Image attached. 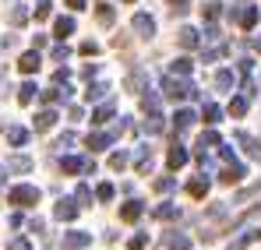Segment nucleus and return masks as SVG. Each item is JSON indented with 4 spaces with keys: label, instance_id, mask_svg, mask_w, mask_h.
Returning a JSON list of instances; mask_svg holds the SVG:
<instances>
[{
    "label": "nucleus",
    "instance_id": "nucleus-14",
    "mask_svg": "<svg viewBox=\"0 0 261 250\" xmlns=\"http://www.w3.org/2000/svg\"><path fill=\"white\" fill-rule=\"evenodd\" d=\"M85 162H88V159H78V155H67V159H60V169L74 176V173H85Z\"/></svg>",
    "mask_w": 261,
    "mask_h": 250
},
{
    "label": "nucleus",
    "instance_id": "nucleus-26",
    "mask_svg": "<svg viewBox=\"0 0 261 250\" xmlns=\"http://www.w3.org/2000/svg\"><path fill=\"white\" fill-rule=\"evenodd\" d=\"M194 71V64L187 60V57H180V60H173V78H187Z\"/></svg>",
    "mask_w": 261,
    "mask_h": 250
},
{
    "label": "nucleus",
    "instance_id": "nucleus-28",
    "mask_svg": "<svg viewBox=\"0 0 261 250\" xmlns=\"http://www.w3.org/2000/svg\"><path fill=\"white\" fill-rule=\"evenodd\" d=\"M244 113H247V95L229 99V117H244Z\"/></svg>",
    "mask_w": 261,
    "mask_h": 250
},
{
    "label": "nucleus",
    "instance_id": "nucleus-2",
    "mask_svg": "<svg viewBox=\"0 0 261 250\" xmlns=\"http://www.w3.org/2000/svg\"><path fill=\"white\" fill-rule=\"evenodd\" d=\"M11 205H21V208H29V205H36L39 201V190L32 187V183H18V187H11Z\"/></svg>",
    "mask_w": 261,
    "mask_h": 250
},
{
    "label": "nucleus",
    "instance_id": "nucleus-15",
    "mask_svg": "<svg viewBox=\"0 0 261 250\" xmlns=\"http://www.w3.org/2000/svg\"><path fill=\"white\" fill-rule=\"evenodd\" d=\"M18 67H21L25 74H36V71H39V53H36V49H32V53H25V57L18 60Z\"/></svg>",
    "mask_w": 261,
    "mask_h": 250
},
{
    "label": "nucleus",
    "instance_id": "nucleus-40",
    "mask_svg": "<svg viewBox=\"0 0 261 250\" xmlns=\"http://www.w3.org/2000/svg\"><path fill=\"white\" fill-rule=\"evenodd\" d=\"M170 250H191V240L176 233V236H170Z\"/></svg>",
    "mask_w": 261,
    "mask_h": 250
},
{
    "label": "nucleus",
    "instance_id": "nucleus-18",
    "mask_svg": "<svg viewBox=\"0 0 261 250\" xmlns=\"http://www.w3.org/2000/svg\"><path fill=\"white\" fill-rule=\"evenodd\" d=\"M187 194H191V198H205V194H208V180H205V176L191 180V183H187Z\"/></svg>",
    "mask_w": 261,
    "mask_h": 250
},
{
    "label": "nucleus",
    "instance_id": "nucleus-20",
    "mask_svg": "<svg viewBox=\"0 0 261 250\" xmlns=\"http://www.w3.org/2000/svg\"><path fill=\"white\" fill-rule=\"evenodd\" d=\"M36 92H39L36 85H32V81H25L21 88H18V102H21V106H29V102L36 99Z\"/></svg>",
    "mask_w": 261,
    "mask_h": 250
},
{
    "label": "nucleus",
    "instance_id": "nucleus-12",
    "mask_svg": "<svg viewBox=\"0 0 261 250\" xmlns=\"http://www.w3.org/2000/svg\"><path fill=\"white\" fill-rule=\"evenodd\" d=\"M141 211H145L141 201H127V205L120 208V218H124V222H138V218H141Z\"/></svg>",
    "mask_w": 261,
    "mask_h": 250
},
{
    "label": "nucleus",
    "instance_id": "nucleus-49",
    "mask_svg": "<svg viewBox=\"0 0 261 250\" xmlns=\"http://www.w3.org/2000/svg\"><path fill=\"white\" fill-rule=\"evenodd\" d=\"M170 4H173V14H184L187 11V0H170Z\"/></svg>",
    "mask_w": 261,
    "mask_h": 250
},
{
    "label": "nucleus",
    "instance_id": "nucleus-46",
    "mask_svg": "<svg viewBox=\"0 0 261 250\" xmlns=\"http://www.w3.org/2000/svg\"><path fill=\"white\" fill-rule=\"evenodd\" d=\"M219 155H222V162H237V155H233V148H226V145L219 148Z\"/></svg>",
    "mask_w": 261,
    "mask_h": 250
},
{
    "label": "nucleus",
    "instance_id": "nucleus-52",
    "mask_svg": "<svg viewBox=\"0 0 261 250\" xmlns=\"http://www.w3.org/2000/svg\"><path fill=\"white\" fill-rule=\"evenodd\" d=\"M254 49H258V53H261V36H258V39H254Z\"/></svg>",
    "mask_w": 261,
    "mask_h": 250
},
{
    "label": "nucleus",
    "instance_id": "nucleus-41",
    "mask_svg": "<svg viewBox=\"0 0 261 250\" xmlns=\"http://www.w3.org/2000/svg\"><path fill=\"white\" fill-rule=\"evenodd\" d=\"M49 11H53V0H39V7H36V18L43 21V18H49Z\"/></svg>",
    "mask_w": 261,
    "mask_h": 250
},
{
    "label": "nucleus",
    "instance_id": "nucleus-9",
    "mask_svg": "<svg viewBox=\"0 0 261 250\" xmlns=\"http://www.w3.org/2000/svg\"><path fill=\"white\" fill-rule=\"evenodd\" d=\"M176 42L184 49H194V46H201V36H198V29H180L176 32Z\"/></svg>",
    "mask_w": 261,
    "mask_h": 250
},
{
    "label": "nucleus",
    "instance_id": "nucleus-34",
    "mask_svg": "<svg viewBox=\"0 0 261 250\" xmlns=\"http://www.w3.org/2000/svg\"><path fill=\"white\" fill-rule=\"evenodd\" d=\"M163 117H159V113H148V120H145V130H148V134H159V130H163Z\"/></svg>",
    "mask_w": 261,
    "mask_h": 250
},
{
    "label": "nucleus",
    "instance_id": "nucleus-7",
    "mask_svg": "<svg viewBox=\"0 0 261 250\" xmlns=\"http://www.w3.org/2000/svg\"><path fill=\"white\" fill-rule=\"evenodd\" d=\"M187 159H191V152H187L184 145H173V148H170V155H166V162H170V169L187 166Z\"/></svg>",
    "mask_w": 261,
    "mask_h": 250
},
{
    "label": "nucleus",
    "instance_id": "nucleus-45",
    "mask_svg": "<svg viewBox=\"0 0 261 250\" xmlns=\"http://www.w3.org/2000/svg\"><path fill=\"white\" fill-rule=\"evenodd\" d=\"M82 53H85V57H95V53H99V46L88 39V42H82Z\"/></svg>",
    "mask_w": 261,
    "mask_h": 250
},
{
    "label": "nucleus",
    "instance_id": "nucleus-21",
    "mask_svg": "<svg viewBox=\"0 0 261 250\" xmlns=\"http://www.w3.org/2000/svg\"><path fill=\"white\" fill-rule=\"evenodd\" d=\"M53 124H57V113H53V109H43V113L36 117V130H49Z\"/></svg>",
    "mask_w": 261,
    "mask_h": 250
},
{
    "label": "nucleus",
    "instance_id": "nucleus-6",
    "mask_svg": "<svg viewBox=\"0 0 261 250\" xmlns=\"http://www.w3.org/2000/svg\"><path fill=\"white\" fill-rule=\"evenodd\" d=\"M53 215L60 218V222H71V218H78V201H71V198H64L57 208H53Z\"/></svg>",
    "mask_w": 261,
    "mask_h": 250
},
{
    "label": "nucleus",
    "instance_id": "nucleus-43",
    "mask_svg": "<svg viewBox=\"0 0 261 250\" xmlns=\"http://www.w3.org/2000/svg\"><path fill=\"white\" fill-rule=\"evenodd\" d=\"M49 57L60 64V60H67V57H71V49H67V46H53V53H49Z\"/></svg>",
    "mask_w": 261,
    "mask_h": 250
},
{
    "label": "nucleus",
    "instance_id": "nucleus-5",
    "mask_svg": "<svg viewBox=\"0 0 261 250\" xmlns=\"http://www.w3.org/2000/svg\"><path fill=\"white\" fill-rule=\"evenodd\" d=\"M130 29L141 36V39H152L155 36V21L148 18V14H134V21H130Z\"/></svg>",
    "mask_w": 261,
    "mask_h": 250
},
{
    "label": "nucleus",
    "instance_id": "nucleus-32",
    "mask_svg": "<svg viewBox=\"0 0 261 250\" xmlns=\"http://www.w3.org/2000/svg\"><path fill=\"white\" fill-rule=\"evenodd\" d=\"M95 18H99V25H113V18H117V14H113V7H110V4H99Z\"/></svg>",
    "mask_w": 261,
    "mask_h": 250
},
{
    "label": "nucleus",
    "instance_id": "nucleus-13",
    "mask_svg": "<svg viewBox=\"0 0 261 250\" xmlns=\"http://www.w3.org/2000/svg\"><path fill=\"white\" fill-rule=\"evenodd\" d=\"M194 120H198V113H194V109H176L173 127H176V130H187V127L194 124Z\"/></svg>",
    "mask_w": 261,
    "mask_h": 250
},
{
    "label": "nucleus",
    "instance_id": "nucleus-23",
    "mask_svg": "<svg viewBox=\"0 0 261 250\" xmlns=\"http://www.w3.org/2000/svg\"><path fill=\"white\" fill-rule=\"evenodd\" d=\"M201 14H205V21H208V25H216V18L222 14V4H216V0H208V4L201 7Z\"/></svg>",
    "mask_w": 261,
    "mask_h": 250
},
{
    "label": "nucleus",
    "instance_id": "nucleus-38",
    "mask_svg": "<svg viewBox=\"0 0 261 250\" xmlns=\"http://www.w3.org/2000/svg\"><path fill=\"white\" fill-rule=\"evenodd\" d=\"M25 21H29V11H25V7L18 4V7L11 11V25H25Z\"/></svg>",
    "mask_w": 261,
    "mask_h": 250
},
{
    "label": "nucleus",
    "instance_id": "nucleus-33",
    "mask_svg": "<svg viewBox=\"0 0 261 250\" xmlns=\"http://www.w3.org/2000/svg\"><path fill=\"white\" fill-rule=\"evenodd\" d=\"M106 92H110V85H88V92H85V99L88 102H95V99H102V95H106Z\"/></svg>",
    "mask_w": 261,
    "mask_h": 250
},
{
    "label": "nucleus",
    "instance_id": "nucleus-22",
    "mask_svg": "<svg viewBox=\"0 0 261 250\" xmlns=\"http://www.w3.org/2000/svg\"><path fill=\"white\" fill-rule=\"evenodd\" d=\"M152 215H155V218H163V222H170V218H176V215H180V208L166 201V205H159V208L152 211Z\"/></svg>",
    "mask_w": 261,
    "mask_h": 250
},
{
    "label": "nucleus",
    "instance_id": "nucleus-42",
    "mask_svg": "<svg viewBox=\"0 0 261 250\" xmlns=\"http://www.w3.org/2000/svg\"><path fill=\"white\" fill-rule=\"evenodd\" d=\"M145 243H148V236H145V233H138V236H130L127 250H145Z\"/></svg>",
    "mask_w": 261,
    "mask_h": 250
},
{
    "label": "nucleus",
    "instance_id": "nucleus-19",
    "mask_svg": "<svg viewBox=\"0 0 261 250\" xmlns=\"http://www.w3.org/2000/svg\"><path fill=\"white\" fill-rule=\"evenodd\" d=\"M106 120H113V102H102V106L92 113V124H106Z\"/></svg>",
    "mask_w": 261,
    "mask_h": 250
},
{
    "label": "nucleus",
    "instance_id": "nucleus-48",
    "mask_svg": "<svg viewBox=\"0 0 261 250\" xmlns=\"http://www.w3.org/2000/svg\"><path fill=\"white\" fill-rule=\"evenodd\" d=\"M95 74H99V67H95V64H88L85 71H82V78H88V81H92V78H95Z\"/></svg>",
    "mask_w": 261,
    "mask_h": 250
},
{
    "label": "nucleus",
    "instance_id": "nucleus-50",
    "mask_svg": "<svg viewBox=\"0 0 261 250\" xmlns=\"http://www.w3.org/2000/svg\"><path fill=\"white\" fill-rule=\"evenodd\" d=\"M11 250H32V247H29V240H11Z\"/></svg>",
    "mask_w": 261,
    "mask_h": 250
},
{
    "label": "nucleus",
    "instance_id": "nucleus-29",
    "mask_svg": "<svg viewBox=\"0 0 261 250\" xmlns=\"http://www.w3.org/2000/svg\"><path fill=\"white\" fill-rule=\"evenodd\" d=\"M7 169H11V173H29V169H32V159H25V155H14V159L7 162Z\"/></svg>",
    "mask_w": 261,
    "mask_h": 250
},
{
    "label": "nucleus",
    "instance_id": "nucleus-37",
    "mask_svg": "<svg viewBox=\"0 0 261 250\" xmlns=\"http://www.w3.org/2000/svg\"><path fill=\"white\" fill-rule=\"evenodd\" d=\"M74 201H78V208H82V205H92V190H88L85 183H82V187L74 190Z\"/></svg>",
    "mask_w": 261,
    "mask_h": 250
},
{
    "label": "nucleus",
    "instance_id": "nucleus-44",
    "mask_svg": "<svg viewBox=\"0 0 261 250\" xmlns=\"http://www.w3.org/2000/svg\"><path fill=\"white\" fill-rule=\"evenodd\" d=\"M74 141H78V137H74V134H71V130H67V134H64V137H60V141H57V148H60V152H64V148H71V145H74Z\"/></svg>",
    "mask_w": 261,
    "mask_h": 250
},
{
    "label": "nucleus",
    "instance_id": "nucleus-24",
    "mask_svg": "<svg viewBox=\"0 0 261 250\" xmlns=\"http://www.w3.org/2000/svg\"><path fill=\"white\" fill-rule=\"evenodd\" d=\"M222 145V137H219V130H205L201 137H198V148H216Z\"/></svg>",
    "mask_w": 261,
    "mask_h": 250
},
{
    "label": "nucleus",
    "instance_id": "nucleus-36",
    "mask_svg": "<svg viewBox=\"0 0 261 250\" xmlns=\"http://www.w3.org/2000/svg\"><path fill=\"white\" fill-rule=\"evenodd\" d=\"M127 159H130L127 152H113V155H110V169H124V166H127Z\"/></svg>",
    "mask_w": 261,
    "mask_h": 250
},
{
    "label": "nucleus",
    "instance_id": "nucleus-53",
    "mask_svg": "<svg viewBox=\"0 0 261 250\" xmlns=\"http://www.w3.org/2000/svg\"><path fill=\"white\" fill-rule=\"evenodd\" d=\"M127 4H130V0H127Z\"/></svg>",
    "mask_w": 261,
    "mask_h": 250
},
{
    "label": "nucleus",
    "instance_id": "nucleus-10",
    "mask_svg": "<svg viewBox=\"0 0 261 250\" xmlns=\"http://www.w3.org/2000/svg\"><path fill=\"white\" fill-rule=\"evenodd\" d=\"M92 243V233H67L64 236V247L67 250H82V247H88Z\"/></svg>",
    "mask_w": 261,
    "mask_h": 250
},
{
    "label": "nucleus",
    "instance_id": "nucleus-8",
    "mask_svg": "<svg viewBox=\"0 0 261 250\" xmlns=\"http://www.w3.org/2000/svg\"><path fill=\"white\" fill-rule=\"evenodd\" d=\"M254 240H261V226H258V229H251V233H244L240 240H229V243H226V250H247Z\"/></svg>",
    "mask_w": 261,
    "mask_h": 250
},
{
    "label": "nucleus",
    "instance_id": "nucleus-35",
    "mask_svg": "<svg viewBox=\"0 0 261 250\" xmlns=\"http://www.w3.org/2000/svg\"><path fill=\"white\" fill-rule=\"evenodd\" d=\"M113 194H117V190H113V183H99V187H95V198H99L102 205H106V201H113Z\"/></svg>",
    "mask_w": 261,
    "mask_h": 250
},
{
    "label": "nucleus",
    "instance_id": "nucleus-17",
    "mask_svg": "<svg viewBox=\"0 0 261 250\" xmlns=\"http://www.w3.org/2000/svg\"><path fill=\"white\" fill-rule=\"evenodd\" d=\"M7 141H11L14 148H21V145L29 141V130H25V127H7Z\"/></svg>",
    "mask_w": 261,
    "mask_h": 250
},
{
    "label": "nucleus",
    "instance_id": "nucleus-51",
    "mask_svg": "<svg viewBox=\"0 0 261 250\" xmlns=\"http://www.w3.org/2000/svg\"><path fill=\"white\" fill-rule=\"evenodd\" d=\"M67 7H74V11H82V7H85V0H67Z\"/></svg>",
    "mask_w": 261,
    "mask_h": 250
},
{
    "label": "nucleus",
    "instance_id": "nucleus-4",
    "mask_svg": "<svg viewBox=\"0 0 261 250\" xmlns=\"http://www.w3.org/2000/svg\"><path fill=\"white\" fill-rule=\"evenodd\" d=\"M244 176H247V166H244V162H226L222 176H219V183H240Z\"/></svg>",
    "mask_w": 261,
    "mask_h": 250
},
{
    "label": "nucleus",
    "instance_id": "nucleus-3",
    "mask_svg": "<svg viewBox=\"0 0 261 250\" xmlns=\"http://www.w3.org/2000/svg\"><path fill=\"white\" fill-rule=\"evenodd\" d=\"M233 18H237L240 29H254V25H258V7H254V4H237V7H233Z\"/></svg>",
    "mask_w": 261,
    "mask_h": 250
},
{
    "label": "nucleus",
    "instance_id": "nucleus-27",
    "mask_svg": "<svg viewBox=\"0 0 261 250\" xmlns=\"http://www.w3.org/2000/svg\"><path fill=\"white\" fill-rule=\"evenodd\" d=\"M141 109H145V113H159V95H155V92H145V95H141Z\"/></svg>",
    "mask_w": 261,
    "mask_h": 250
},
{
    "label": "nucleus",
    "instance_id": "nucleus-39",
    "mask_svg": "<svg viewBox=\"0 0 261 250\" xmlns=\"http://www.w3.org/2000/svg\"><path fill=\"white\" fill-rule=\"evenodd\" d=\"M173 187H176V180H173V176H163V180H155V190H159V194H170Z\"/></svg>",
    "mask_w": 261,
    "mask_h": 250
},
{
    "label": "nucleus",
    "instance_id": "nucleus-25",
    "mask_svg": "<svg viewBox=\"0 0 261 250\" xmlns=\"http://www.w3.org/2000/svg\"><path fill=\"white\" fill-rule=\"evenodd\" d=\"M134 166H138V173H148V169H152V152H148V148H138Z\"/></svg>",
    "mask_w": 261,
    "mask_h": 250
},
{
    "label": "nucleus",
    "instance_id": "nucleus-47",
    "mask_svg": "<svg viewBox=\"0 0 261 250\" xmlns=\"http://www.w3.org/2000/svg\"><path fill=\"white\" fill-rule=\"evenodd\" d=\"M251 67H254V60H251V57H244V60H240V74H251Z\"/></svg>",
    "mask_w": 261,
    "mask_h": 250
},
{
    "label": "nucleus",
    "instance_id": "nucleus-11",
    "mask_svg": "<svg viewBox=\"0 0 261 250\" xmlns=\"http://www.w3.org/2000/svg\"><path fill=\"white\" fill-rule=\"evenodd\" d=\"M237 141L247 148V155H251V159H261V141H254V137H251V134H244V130H237Z\"/></svg>",
    "mask_w": 261,
    "mask_h": 250
},
{
    "label": "nucleus",
    "instance_id": "nucleus-1",
    "mask_svg": "<svg viewBox=\"0 0 261 250\" xmlns=\"http://www.w3.org/2000/svg\"><path fill=\"white\" fill-rule=\"evenodd\" d=\"M163 95H166V99H198V88H194V85L187 81V78H173V74H170V78H163Z\"/></svg>",
    "mask_w": 261,
    "mask_h": 250
},
{
    "label": "nucleus",
    "instance_id": "nucleus-30",
    "mask_svg": "<svg viewBox=\"0 0 261 250\" xmlns=\"http://www.w3.org/2000/svg\"><path fill=\"white\" fill-rule=\"evenodd\" d=\"M233 81H237V78H233V71H219V74H216V88H219V92H229Z\"/></svg>",
    "mask_w": 261,
    "mask_h": 250
},
{
    "label": "nucleus",
    "instance_id": "nucleus-16",
    "mask_svg": "<svg viewBox=\"0 0 261 250\" xmlns=\"http://www.w3.org/2000/svg\"><path fill=\"white\" fill-rule=\"evenodd\" d=\"M53 32H57V39H67V36L74 32V18H57Z\"/></svg>",
    "mask_w": 261,
    "mask_h": 250
},
{
    "label": "nucleus",
    "instance_id": "nucleus-31",
    "mask_svg": "<svg viewBox=\"0 0 261 250\" xmlns=\"http://www.w3.org/2000/svg\"><path fill=\"white\" fill-rule=\"evenodd\" d=\"M201 117H205V124H219V117H222V109H219L216 102H205V109H201Z\"/></svg>",
    "mask_w": 261,
    "mask_h": 250
}]
</instances>
